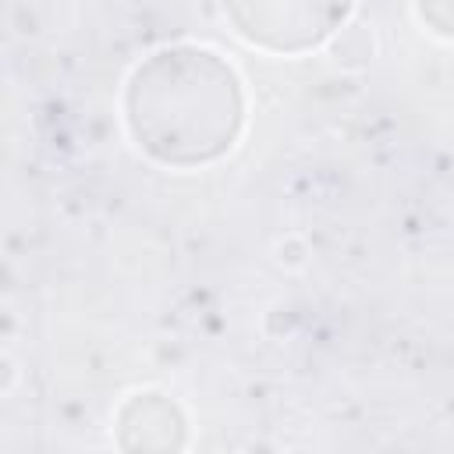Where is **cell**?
I'll return each mask as SVG.
<instances>
[{
    "label": "cell",
    "instance_id": "7a4b0ae2",
    "mask_svg": "<svg viewBox=\"0 0 454 454\" xmlns=\"http://www.w3.org/2000/svg\"><path fill=\"white\" fill-rule=\"evenodd\" d=\"M348 0H227L241 32L280 50H298L330 32Z\"/></svg>",
    "mask_w": 454,
    "mask_h": 454
},
{
    "label": "cell",
    "instance_id": "6da1fadb",
    "mask_svg": "<svg viewBox=\"0 0 454 454\" xmlns=\"http://www.w3.org/2000/svg\"><path fill=\"white\" fill-rule=\"evenodd\" d=\"M131 124L142 145L167 163L209 160L231 145L238 128L234 78L213 53H160L135 74Z\"/></svg>",
    "mask_w": 454,
    "mask_h": 454
}]
</instances>
